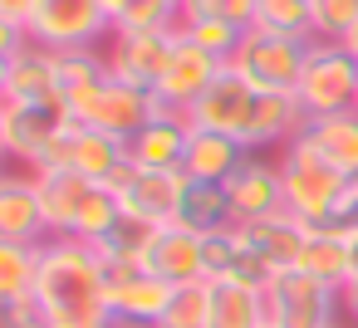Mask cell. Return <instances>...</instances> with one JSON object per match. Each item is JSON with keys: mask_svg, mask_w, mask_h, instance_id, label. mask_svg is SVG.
<instances>
[{"mask_svg": "<svg viewBox=\"0 0 358 328\" xmlns=\"http://www.w3.org/2000/svg\"><path fill=\"white\" fill-rule=\"evenodd\" d=\"M108 59H103V45H84V50H55V94L59 103L69 108V118H84L89 103L103 94L108 84Z\"/></svg>", "mask_w": 358, "mask_h": 328, "instance_id": "13", "label": "cell"}, {"mask_svg": "<svg viewBox=\"0 0 358 328\" xmlns=\"http://www.w3.org/2000/svg\"><path fill=\"white\" fill-rule=\"evenodd\" d=\"M226 69V59H216V54H206L201 45H192L182 30H177V45H172V59H167V69H162V79H157V103L162 108H177V113H187L206 89H211V79Z\"/></svg>", "mask_w": 358, "mask_h": 328, "instance_id": "11", "label": "cell"}, {"mask_svg": "<svg viewBox=\"0 0 358 328\" xmlns=\"http://www.w3.org/2000/svg\"><path fill=\"white\" fill-rule=\"evenodd\" d=\"M255 10H260V0H182V20L211 15V20H231V25H241V30L255 25Z\"/></svg>", "mask_w": 358, "mask_h": 328, "instance_id": "36", "label": "cell"}, {"mask_svg": "<svg viewBox=\"0 0 358 328\" xmlns=\"http://www.w3.org/2000/svg\"><path fill=\"white\" fill-rule=\"evenodd\" d=\"M40 299L50 304V313H113L103 255L89 240L50 235L45 264H40Z\"/></svg>", "mask_w": 358, "mask_h": 328, "instance_id": "1", "label": "cell"}, {"mask_svg": "<svg viewBox=\"0 0 358 328\" xmlns=\"http://www.w3.org/2000/svg\"><path fill=\"white\" fill-rule=\"evenodd\" d=\"M314 40H343L358 25V0H309Z\"/></svg>", "mask_w": 358, "mask_h": 328, "instance_id": "35", "label": "cell"}, {"mask_svg": "<svg viewBox=\"0 0 358 328\" xmlns=\"http://www.w3.org/2000/svg\"><path fill=\"white\" fill-rule=\"evenodd\" d=\"M304 128H309V108L299 103L294 89L260 94L255 98V123H250V152H285Z\"/></svg>", "mask_w": 358, "mask_h": 328, "instance_id": "19", "label": "cell"}, {"mask_svg": "<svg viewBox=\"0 0 358 328\" xmlns=\"http://www.w3.org/2000/svg\"><path fill=\"white\" fill-rule=\"evenodd\" d=\"M226 196H231V211L236 221H260V216H275L285 211V181H280V162L250 152L236 177L226 181Z\"/></svg>", "mask_w": 358, "mask_h": 328, "instance_id": "16", "label": "cell"}, {"mask_svg": "<svg viewBox=\"0 0 358 328\" xmlns=\"http://www.w3.org/2000/svg\"><path fill=\"white\" fill-rule=\"evenodd\" d=\"M294 269L314 274V279L329 284V289H343V284L358 274V250H353V240H343V235H334V230H309L304 255H299Z\"/></svg>", "mask_w": 358, "mask_h": 328, "instance_id": "25", "label": "cell"}, {"mask_svg": "<svg viewBox=\"0 0 358 328\" xmlns=\"http://www.w3.org/2000/svg\"><path fill=\"white\" fill-rule=\"evenodd\" d=\"M0 240H50V221L35 191V172L0 177Z\"/></svg>", "mask_w": 358, "mask_h": 328, "instance_id": "21", "label": "cell"}, {"mask_svg": "<svg viewBox=\"0 0 358 328\" xmlns=\"http://www.w3.org/2000/svg\"><path fill=\"white\" fill-rule=\"evenodd\" d=\"M69 128V108L59 98L50 103H20V98H0V147L10 162H20L25 172L50 152V142Z\"/></svg>", "mask_w": 358, "mask_h": 328, "instance_id": "6", "label": "cell"}, {"mask_svg": "<svg viewBox=\"0 0 358 328\" xmlns=\"http://www.w3.org/2000/svg\"><path fill=\"white\" fill-rule=\"evenodd\" d=\"M241 240L280 274V269H294L299 255H304V240H309V225L289 211H275V216H260V221H241Z\"/></svg>", "mask_w": 358, "mask_h": 328, "instance_id": "20", "label": "cell"}, {"mask_svg": "<svg viewBox=\"0 0 358 328\" xmlns=\"http://www.w3.org/2000/svg\"><path fill=\"white\" fill-rule=\"evenodd\" d=\"M206 328H270V299L265 289L236 284V279H206Z\"/></svg>", "mask_w": 358, "mask_h": 328, "instance_id": "23", "label": "cell"}, {"mask_svg": "<svg viewBox=\"0 0 358 328\" xmlns=\"http://www.w3.org/2000/svg\"><path fill=\"white\" fill-rule=\"evenodd\" d=\"M192 45H201L206 54H216V59H226L231 64V54H236V45L245 40V30L241 25H231V20H211V15H192V20H182L177 25Z\"/></svg>", "mask_w": 358, "mask_h": 328, "instance_id": "33", "label": "cell"}, {"mask_svg": "<svg viewBox=\"0 0 358 328\" xmlns=\"http://www.w3.org/2000/svg\"><path fill=\"white\" fill-rule=\"evenodd\" d=\"M113 30H177L182 0H103Z\"/></svg>", "mask_w": 358, "mask_h": 328, "instance_id": "30", "label": "cell"}, {"mask_svg": "<svg viewBox=\"0 0 358 328\" xmlns=\"http://www.w3.org/2000/svg\"><path fill=\"white\" fill-rule=\"evenodd\" d=\"M236 260H241V221L226 225V230L201 235V264H206V279H231Z\"/></svg>", "mask_w": 358, "mask_h": 328, "instance_id": "34", "label": "cell"}, {"mask_svg": "<svg viewBox=\"0 0 358 328\" xmlns=\"http://www.w3.org/2000/svg\"><path fill=\"white\" fill-rule=\"evenodd\" d=\"M162 103H157V94H148V89H133V84H123V79H108L103 84V94L89 103V113L84 118H74V123H89V128H103V133H113V137H133L138 128H148L152 123V113H157Z\"/></svg>", "mask_w": 358, "mask_h": 328, "instance_id": "15", "label": "cell"}, {"mask_svg": "<svg viewBox=\"0 0 358 328\" xmlns=\"http://www.w3.org/2000/svg\"><path fill=\"white\" fill-rule=\"evenodd\" d=\"M353 113H358V98H353Z\"/></svg>", "mask_w": 358, "mask_h": 328, "instance_id": "44", "label": "cell"}, {"mask_svg": "<svg viewBox=\"0 0 358 328\" xmlns=\"http://www.w3.org/2000/svg\"><path fill=\"white\" fill-rule=\"evenodd\" d=\"M40 10V0H0V25H10V30H25Z\"/></svg>", "mask_w": 358, "mask_h": 328, "instance_id": "39", "label": "cell"}, {"mask_svg": "<svg viewBox=\"0 0 358 328\" xmlns=\"http://www.w3.org/2000/svg\"><path fill=\"white\" fill-rule=\"evenodd\" d=\"M177 225H187V230H196V235H211V230H226V225H236V211H231L226 181H192V177H187V191H182Z\"/></svg>", "mask_w": 358, "mask_h": 328, "instance_id": "26", "label": "cell"}, {"mask_svg": "<svg viewBox=\"0 0 358 328\" xmlns=\"http://www.w3.org/2000/svg\"><path fill=\"white\" fill-rule=\"evenodd\" d=\"M353 181H358V177H353Z\"/></svg>", "mask_w": 358, "mask_h": 328, "instance_id": "45", "label": "cell"}, {"mask_svg": "<svg viewBox=\"0 0 358 328\" xmlns=\"http://www.w3.org/2000/svg\"><path fill=\"white\" fill-rule=\"evenodd\" d=\"M0 98H20V103H50L55 94V50L25 40L20 50L0 54Z\"/></svg>", "mask_w": 358, "mask_h": 328, "instance_id": "18", "label": "cell"}, {"mask_svg": "<svg viewBox=\"0 0 358 328\" xmlns=\"http://www.w3.org/2000/svg\"><path fill=\"white\" fill-rule=\"evenodd\" d=\"M206 299H211V284L196 279V284H177L162 318L152 328H206Z\"/></svg>", "mask_w": 358, "mask_h": 328, "instance_id": "32", "label": "cell"}, {"mask_svg": "<svg viewBox=\"0 0 358 328\" xmlns=\"http://www.w3.org/2000/svg\"><path fill=\"white\" fill-rule=\"evenodd\" d=\"M172 45H177V30H113L103 40V59H108L113 79L157 94V79L172 59Z\"/></svg>", "mask_w": 358, "mask_h": 328, "instance_id": "9", "label": "cell"}, {"mask_svg": "<svg viewBox=\"0 0 358 328\" xmlns=\"http://www.w3.org/2000/svg\"><path fill=\"white\" fill-rule=\"evenodd\" d=\"M334 328H348V323H343V318H338V323H334Z\"/></svg>", "mask_w": 358, "mask_h": 328, "instance_id": "43", "label": "cell"}, {"mask_svg": "<svg viewBox=\"0 0 358 328\" xmlns=\"http://www.w3.org/2000/svg\"><path fill=\"white\" fill-rule=\"evenodd\" d=\"M265 299H270V328H334L343 318L338 289L319 284L304 269H280Z\"/></svg>", "mask_w": 358, "mask_h": 328, "instance_id": "5", "label": "cell"}, {"mask_svg": "<svg viewBox=\"0 0 358 328\" xmlns=\"http://www.w3.org/2000/svg\"><path fill=\"white\" fill-rule=\"evenodd\" d=\"M108 186L118 191V206H123L128 221H138V225H177L187 172H152V167L128 162Z\"/></svg>", "mask_w": 358, "mask_h": 328, "instance_id": "8", "label": "cell"}, {"mask_svg": "<svg viewBox=\"0 0 358 328\" xmlns=\"http://www.w3.org/2000/svg\"><path fill=\"white\" fill-rule=\"evenodd\" d=\"M187 142H192V118L177 108H157L152 123L128 137V162L152 167V172H182Z\"/></svg>", "mask_w": 358, "mask_h": 328, "instance_id": "14", "label": "cell"}, {"mask_svg": "<svg viewBox=\"0 0 358 328\" xmlns=\"http://www.w3.org/2000/svg\"><path fill=\"white\" fill-rule=\"evenodd\" d=\"M255 89L226 64L216 79H211V89L187 108V118H192V128H211V133H226V137H241L245 147H250V123H255Z\"/></svg>", "mask_w": 358, "mask_h": 328, "instance_id": "10", "label": "cell"}, {"mask_svg": "<svg viewBox=\"0 0 358 328\" xmlns=\"http://www.w3.org/2000/svg\"><path fill=\"white\" fill-rule=\"evenodd\" d=\"M338 45H343V50H348V54H353V59H358V25H353V30H348V35H343V40H338Z\"/></svg>", "mask_w": 358, "mask_h": 328, "instance_id": "41", "label": "cell"}, {"mask_svg": "<svg viewBox=\"0 0 358 328\" xmlns=\"http://www.w3.org/2000/svg\"><path fill=\"white\" fill-rule=\"evenodd\" d=\"M0 323H6V328H50L55 313H50V304H45L40 289H35V294H25V299H6V304H0Z\"/></svg>", "mask_w": 358, "mask_h": 328, "instance_id": "37", "label": "cell"}, {"mask_svg": "<svg viewBox=\"0 0 358 328\" xmlns=\"http://www.w3.org/2000/svg\"><path fill=\"white\" fill-rule=\"evenodd\" d=\"M89 186H94V181H84V177L69 172V167L35 172V191H40V206H45V221H50V235H64V230H69V221H74V211H79V201H84Z\"/></svg>", "mask_w": 358, "mask_h": 328, "instance_id": "27", "label": "cell"}, {"mask_svg": "<svg viewBox=\"0 0 358 328\" xmlns=\"http://www.w3.org/2000/svg\"><path fill=\"white\" fill-rule=\"evenodd\" d=\"M25 35L45 50H84V45H103L113 35V20L103 0H40Z\"/></svg>", "mask_w": 358, "mask_h": 328, "instance_id": "7", "label": "cell"}, {"mask_svg": "<svg viewBox=\"0 0 358 328\" xmlns=\"http://www.w3.org/2000/svg\"><path fill=\"white\" fill-rule=\"evenodd\" d=\"M338 308H343V323H348V328H358V274L338 289Z\"/></svg>", "mask_w": 358, "mask_h": 328, "instance_id": "40", "label": "cell"}, {"mask_svg": "<svg viewBox=\"0 0 358 328\" xmlns=\"http://www.w3.org/2000/svg\"><path fill=\"white\" fill-rule=\"evenodd\" d=\"M314 230H334L343 240H358V181H348V191L338 196V206L329 211V221L314 225Z\"/></svg>", "mask_w": 358, "mask_h": 328, "instance_id": "38", "label": "cell"}, {"mask_svg": "<svg viewBox=\"0 0 358 328\" xmlns=\"http://www.w3.org/2000/svg\"><path fill=\"white\" fill-rule=\"evenodd\" d=\"M275 162H280V181H285V211L299 216L309 230L324 225L329 211L338 206V196L348 191V177L334 172L329 162H319L299 137H294L285 152H275Z\"/></svg>", "mask_w": 358, "mask_h": 328, "instance_id": "2", "label": "cell"}, {"mask_svg": "<svg viewBox=\"0 0 358 328\" xmlns=\"http://www.w3.org/2000/svg\"><path fill=\"white\" fill-rule=\"evenodd\" d=\"M45 240H0V304L40 289Z\"/></svg>", "mask_w": 358, "mask_h": 328, "instance_id": "28", "label": "cell"}, {"mask_svg": "<svg viewBox=\"0 0 358 328\" xmlns=\"http://www.w3.org/2000/svg\"><path fill=\"white\" fill-rule=\"evenodd\" d=\"M113 328H152V323H138V318H113Z\"/></svg>", "mask_w": 358, "mask_h": 328, "instance_id": "42", "label": "cell"}, {"mask_svg": "<svg viewBox=\"0 0 358 328\" xmlns=\"http://www.w3.org/2000/svg\"><path fill=\"white\" fill-rule=\"evenodd\" d=\"M123 225V206H118V191L113 186H89L84 191V201H79V211H74V221H69V230L64 235H74V240H89V245H99L103 235H113Z\"/></svg>", "mask_w": 358, "mask_h": 328, "instance_id": "29", "label": "cell"}, {"mask_svg": "<svg viewBox=\"0 0 358 328\" xmlns=\"http://www.w3.org/2000/svg\"><path fill=\"white\" fill-rule=\"evenodd\" d=\"M299 142L329 162L334 172H343L348 181L358 177V113H324V118H309V128L299 133Z\"/></svg>", "mask_w": 358, "mask_h": 328, "instance_id": "22", "label": "cell"}, {"mask_svg": "<svg viewBox=\"0 0 358 328\" xmlns=\"http://www.w3.org/2000/svg\"><path fill=\"white\" fill-rule=\"evenodd\" d=\"M265 35H285V40H314V20H309V0H260L255 25Z\"/></svg>", "mask_w": 358, "mask_h": 328, "instance_id": "31", "label": "cell"}, {"mask_svg": "<svg viewBox=\"0 0 358 328\" xmlns=\"http://www.w3.org/2000/svg\"><path fill=\"white\" fill-rule=\"evenodd\" d=\"M103 274H108V308H113V318H138V323H157L162 318V308L172 299V284H162L143 264H103Z\"/></svg>", "mask_w": 358, "mask_h": 328, "instance_id": "17", "label": "cell"}, {"mask_svg": "<svg viewBox=\"0 0 358 328\" xmlns=\"http://www.w3.org/2000/svg\"><path fill=\"white\" fill-rule=\"evenodd\" d=\"M304 54L309 40H285V35H265V30H245V40L231 54V69L255 89V94H280L294 89L304 74Z\"/></svg>", "mask_w": 358, "mask_h": 328, "instance_id": "4", "label": "cell"}, {"mask_svg": "<svg viewBox=\"0 0 358 328\" xmlns=\"http://www.w3.org/2000/svg\"><path fill=\"white\" fill-rule=\"evenodd\" d=\"M294 94H299V103L309 108V118L348 113L353 98H358V59H353L338 40H309L304 74H299Z\"/></svg>", "mask_w": 358, "mask_h": 328, "instance_id": "3", "label": "cell"}, {"mask_svg": "<svg viewBox=\"0 0 358 328\" xmlns=\"http://www.w3.org/2000/svg\"><path fill=\"white\" fill-rule=\"evenodd\" d=\"M143 269L157 274L162 284H196L206 279V264H201V235L187 230V225H157L148 230V245H143Z\"/></svg>", "mask_w": 358, "mask_h": 328, "instance_id": "12", "label": "cell"}, {"mask_svg": "<svg viewBox=\"0 0 358 328\" xmlns=\"http://www.w3.org/2000/svg\"><path fill=\"white\" fill-rule=\"evenodd\" d=\"M245 157H250V147H245L241 137H226V133H211V128H192L182 172H187L192 181H231Z\"/></svg>", "mask_w": 358, "mask_h": 328, "instance_id": "24", "label": "cell"}]
</instances>
